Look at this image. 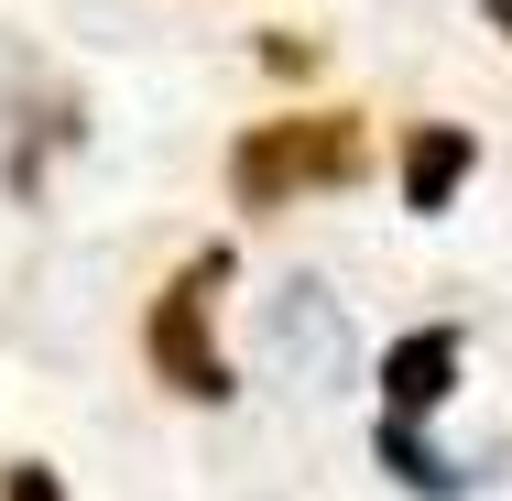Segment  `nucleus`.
<instances>
[{"label":"nucleus","instance_id":"1","mask_svg":"<svg viewBox=\"0 0 512 501\" xmlns=\"http://www.w3.org/2000/svg\"><path fill=\"white\" fill-rule=\"evenodd\" d=\"M360 175H371V109H349V99L240 120L229 153H218V186H229L240 218H284L306 197H349Z\"/></svg>","mask_w":512,"mask_h":501},{"label":"nucleus","instance_id":"2","mask_svg":"<svg viewBox=\"0 0 512 501\" xmlns=\"http://www.w3.org/2000/svg\"><path fill=\"white\" fill-rule=\"evenodd\" d=\"M240 273V251L229 240H197L164 284H153V305H142V371L164 382L175 403H240V371H229V349H218V284Z\"/></svg>","mask_w":512,"mask_h":501},{"label":"nucleus","instance_id":"3","mask_svg":"<svg viewBox=\"0 0 512 501\" xmlns=\"http://www.w3.org/2000/svg\"><path fill=\"white\" fill-rule=\"evenodd\" d=\"M458 371H469V327H458V316H414V327L382 338V360H371V382H382V414H393V425L447 414V403H458Z\"/></svg>","mask_w":512,"mask_h":501},{"label":"nucleus","instance_id":"4","mask_svg":"<svg viewBox=\"0 0 512 501\" xmlns=\"http://www.w3.org/2000/svg\"><path fill=\"white\" fill-rule=\"evenodd\" d=\"M480 175V131L469 120H404V153H393V197L404 218H447Z\"/></svg>","mask_w":512,"mask_h":501},{"label":"nucleus","instance_id":"5","mask_svg":"<svg viewBox=\"0 0 512 501\" xmlns=\"http://www.w3.org/2000/svg\"><path fill=\"white\" fill-rule=\"evenodd\" d=\"M371 447H382V469H393L414 501H458V469L425 447V425H393V414H382V425H371Z\"/></svg>","mask_w":512,"mask_h":501},{"label":"nucleus","instance_id":"6","mask_svg":"<svg viewBox=\"0 0 512 501\" xmlns=\"http://www.w3.org/2000/svg\"><path fill=\"white\" fill-rule=\"evenodd\" d=\"M0 501H66V480H55L44 458H11V469H0Z\"/></svg>","mask_w":512,"mask_h":501},{"label":"nucleus","instance_id":"7","mask_svg":"<svg viewBox=\"0 0 512 501\" xmlns=\"http://www.w3.org/2000/svg\"><path fill=\"white\" fill-rule=\"evenodd\" d=\"M262 77H316V44L306 33H262Z\"/></svg>","mask_w":512,"mask_h":501},{"label":"nucleus","instance_id":"8","mask_svg":"<svg viewBox=\"0 0 512 501\" xmlns=\"http://www.w3.org/2000/svg\"><path fill=\"white\" fill-rule=\"evenodd\" d=\"M480 22H491V33H502V44H512V0H480Z\"/></svg>","mask_w":512,"mask_h":501}]
</instances>
